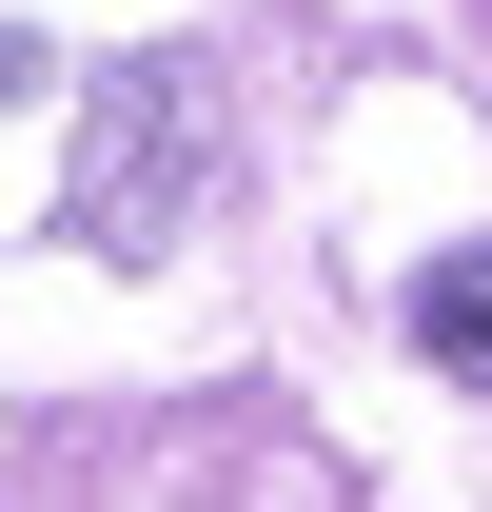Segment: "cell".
<instances>
[{
	"label": "cell",
	"instance_id": "1",
	"mask_svg": "<svg viewBox=\"0 0 492 512\" xmlns=\"http://www.w3.org/2000/svg\"><path fill=\"white\" fill-rule=\"evenodd\" d=\"M414 355H433V375H473V394H492V237H473V256H433V276H414Z\"/></svg>",
	"mask_w": 492,
	"mask_h": 512
}]
</instances>
